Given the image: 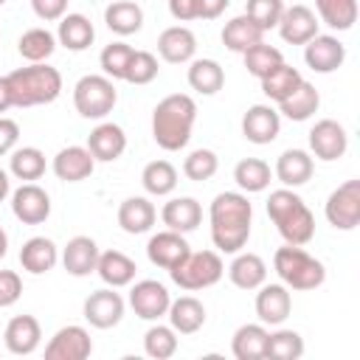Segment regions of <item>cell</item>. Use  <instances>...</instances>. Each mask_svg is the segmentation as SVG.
<instances>
[{
	"mask_svg": "<svg viewBox=\"0 0 360 360\" xmlns=\"http://www.w3.org/2000/svg\"><path fill=\"white\" fill-rule=\"evenodd\" d=\"M211 219V242L219 253H239L250 239L253 205L239 191H222L214 197L208 208Z\"/></svg>",
	"mask_w": 360,
	"mask_h": 360,
	"instance_id": "1",
	"label": "cell"
},
{
	"mask_svg": "<svg viewBox=\"0 0 360 360\" xmlns=\"http://www.w3.org/2000/svg\"><path fill=\"white\" fill-rule=\"evenodd\" d=\"M197 121V104L186 93H172L152 110V138L166 152H180L191 141Z\"/></svg>",
	"mask_w": 360,
	"mask_h": 360,
	"instance_id": "2",
	"label": "cell"
},
{
	"mask_svg": "<svg viewBox=\"0 0 360 360\" xmlns=\"http://www.w3.org/2000/svg\"><path fill=\"white\" fill-rule=\"evenodd\" d=\"M14 107H39L51 104L62 93V73L45 62H31L6 76Z\"/></svg>",
	"mask_w": 360,
	"mask_h": 360,
	"instance_id": "3",
	"label": "cell"
},
{
	"mask_svg": "<svg viewBox=\"0 0 360 360\" xmlns=\"http://www.w3.org/2000/svg\"><path fill=\"white\" fill-rule=\"evenodd\" d=\"M267 217L287 245H307L315 236V217L292 188H276L267 197Z\"/></svg>",
	"mask_w": 360,
	"mask_h": 360,
	"instance_id": "4",
	"label": "cell"
},
{
	"mask_svg": "<svg viewBox=\"0 0 360 360\" xmlns=\"http://www.w3.org/2000/svg\"><path fill=\"white\" fill-rule=\"evenodd\" d=\"M273 270L278 273V278L287 290H298V292L318 290L326 281V267L315 256H309L301 245L278 248L273 256Z\"/></svg>",
	"mask_w": 360,
	"mask_h": 360,
	"instance_id": "5",
	"label": "cell"
},
{
	"mask_svg": "<svg viewBox=\"0 0 360 360\" xmlns=\"http://www.w3.org/2000/svg\"><path fill=\"white\" fill-rule=\"evenodd\" d=\"M225 273V264L219 259L217 250H188V256L169 270L172 281L180 287V290H205V287H214Z\"/></svg>",
	"mask_w": 360,
	"mask_h": 360,
	"instance_id": "6",
	"label": "cell"
},
{
	"mask_svg": "<svg viewBox=\"0 0 360 360\" xmlns=\"http://www.w3.org/2000/svg\"><path fill=\"white\" fill-rule=\"evenodd\" d=\"M118 101L115 84L110 76H98V73H87L76 82L73 87V107L82 118H107L112 112Z\"/></svg>",
	"mask_w": 360,
	"mask_h": 360,
	"instance_id": "7",
	"label": "cell"
},
{
	"mask_svg": "<svg viewBox=\"0 0 360 360\" xmlns=\"http://www.w3.org/2000/svg\"><path fill=\"white\" fill-rule=\"evenodd\" d=\"M326 219L338 231H354L360 225V180L340 183L329 197L323 208Z\"/></svg>",
	"mask_w": 360,
	"mask_h": 360,
	"instance_id": "8",
	"label": "cell"
},
{
	"mask_svg": "<svg viewBox=\"0 0 360 360\" xmlns=\"http://www.w3.org/2000/svg\"><path fill=\"white\" fill-rule=\"evenodd\" d=\"M169 304H172L169 290L155 278L135 281L132 290H129V307L143 321H160L169 312Z\"/></svg>",
	"mask_w": 360,
	"mask_h": 360,
	"instance_id": "9",
	"label": "cell"
},
{
	"mask_svg": "<svg viewBox=\"0 0 360 360\" xmlns=\"http://www.w3.org/2000/svg\"><path fill=\"white\" fill-rule=\"evenodd\" d=\"M124 318V298L115 292V287L96 290L84 298V321L96 329H112Z\"/></svg>",
	"mask_w": 360,
	"mask_h": 360,
	"instance_id": "10",
	"label": "cell"
},
{
	"mask_svg": "<svg viewBox=\"0 0 360 360\" xmlns=\"http://www.w3.org/2000/svg\"><path fill=\"white\" fill-rule=\"evenodd\" d=\"M11 211L22 225H42L51 217V197L37 183H22L11 194Z\"/></svg>",
	"mask_w": 360,
	"mask_h": 360,
	"instance_id": "11",
	"label": "cell"
},
{
	"mask_svg": "<svg viewBox=\"0 0 360 360\" xmlns=\"http://www.w3.org/2000/svg\"><path fill=\"white\" fill-rule=\"evenodd\" d=\"M93 354V340L90 332L84 326H62L45 346V357L48 360H84Z\"/></svg>",
	"mask_w": 360,
	"mask_h": 360,
	"instance_id": "12",
	"label": "cell"
},
{
	"mask_svg": "<svg viewBox=\"0 0 360 360\" xmlns=\"http://www.w3.org/2000/svg\"><path fill=\"white\" fill-rule=\"evenodd\" d=\"M318 25L321 22H318L315 11L309 6L295 3V6H284L276 28H278V34H281L284 42H290V45H307L318 34Z\"/></svg>",
	"mask_w": 360,
	"mask_h": 360,
	"instance_id": "13",
	"label": "cell"
},
{
	"mask_svg": "<svg viewBox=\"0 0 360 360\" xmlns=\"http://www.w3.org/2000/svg\"><path fill=\"white\" fill-rule=\"evenodd\" d=\"M309 149H312L315 158H321V160H326V163L343 158L346 149H349V135H346L343 124H338V121H332V118L318 121V124L309 129Z\"/></svg>",
	"mask_w": 360,
	"mask_h": 360,
	"instance_id": "14",
	"label": "cell"
},
{
	"mask_svg": "<svg viewBox=\"0 0 360 360\" xmlns=\"http://www.w3.org/2000/svg\"><path fill=\"white\" fill-rule=\"evenodd\" d=\"M346 59V48L338 37L329 34H315L307 45H304V62L309 70L315 73H335Z\"/></svg>",
	"mask_w": 360,
	"mask_h": 360,
	"instance_id": "15",
	"label": "cell"
},
{
	"mask_svg": "<svg viewBox=\"0 0 360 360\" xmlns=\"http://www.w3.org/2000/svg\"><path fill=\"white\" fill-rule=\"evenodd\" d=\"M281 132V115L278 110H273L270 104H253L245 115H242V135L250 143H273Z\"/></svg>",
	"mask_w": 360,
	"mask_h": 360,
	"instance_id": "16",
	"label": "cell"
},
{
	"mask_svg": "<svg viewBox=\"0 0 360 360\" xmlns=\"http://www.w3.org/2000/svg\"><path fill=\"white\" fill-rule=\"evenodd\" d=\"M188 242H186V236L183 233H177V231H160V233H155L149 242H146V256H149V262L155 264V267H163V270H172V267H177L186 256H188Z\"/></svg>",
	"mask_w": 360,
	"mask_h": 360,
	"instance_id": "17",
	"label": "cell"
},
{
	"mask_svg": "<svg viewBox=\"0 0 360 360\" xmlns=\"http://www.w3.org/2000/svg\"><path fill=\"white\" fill-rule=\"evenodd\" d=\"M292 312V298L284 284H262L256 292V315L262 323L278 326L290 318Z\"/></svg>",
	"mask_w": 360,
	"mask_h": 360,
	"instance_id": "18",
	"label": "cell"
},
{
	"mask_svg": "<svg viewBox=\"0 0 360 360\" xmlns=\"http://www.w3.org/2000/svg\"><path fill=\"white\" fill-rule=\"evenodd\" d=\"M87 149H90V155H93L98 163H112V160H118V158L124 155V149H127V135H124V129H121L118 124L104 121V124H98V127L87 135Z\"/></svg>",
	"mask_w": 360,
	"mask_h": 360,
	"instance_id": "19",
	"label": "cell"
},
{
	"mask_svg": "<svg viewBox=\"0 0 360 360\" xmlns=\"http://www.w3.org/2000/svg\"><path fill=\"white\" fill-rule=\"evenodd\" d=\"M96 169V158L90 155L87 146H65L53 158V174L65 183H79L87 180Z\"/></svg>",
	"mask_w": 360,
	"mask_h": 360,
	"instance_id": "20",
	"label": "cell"
},
{
	"mask_svg": "<svg viewBox=\"0 0 360 360\" xmlns=\"http://www.w3.org/2000/svg\"><path fill=\"white\" fill-rule=\"evenodd\" d=\"M42 340V329H39V321L34 315H14L8 323H6V332H3V343L11 354H31L37 352Z\"/></svg>",
	"mask_w": 360,
	"mask_h": 360,
	"instance_id": "21",
	"label": "cell"
},
{
	"mask_svg": "<svg viewBox=\"0 0 360 360\" xmlns=\"http://www.w3.org/2000/svg\"><path fill=\"white\" fill-rule=\"evenodd\" d=\"M158 53L163 62H172V65L191 62L197 53V37L186 25H172L158 37Z\"/></svg>",
	"mask_w": 360,
	"mask_h": 360,
	"instance_id": "22",
	"label": "cell"
},
{
	"mask_svg": "<svg viewBox=\"0 0 360 360\" xmlns=\"http://www.w3.org/2000/svg\"><path fill=\"white\" fill-rule=\"evenodd\" d=\"M98 253H101V250H98L96 239H90V236H73V239L65 245V250H62V264H65V270H68L70 276L84 278V276L96 273Z\"/></svg>",
	"mask_w": 360,
	"mask_h": 360,
	"instance_id": "23",
	"label": "cell"
},
{
	"mask_svg": "<svg viewBox=\"0 0 360 360\" xmlns=\"http://www.w3.org/2000/svg\"><path fill=\"white\" fill-rule=\"evenodd\" d=\"M312 172H315V163H312L309 152H304V149H284L276 160V169H273L278 183L287 186V188L304 186L312 177Z\"/></svg>",
	"mask_w": 360,
	"mask_h": 360,
	"instance_id": "24",
	"label": "cell"
},
{
	"mask_svg": "<svg viewBox=\"0 0 360 360\" xmlns=\"http://www.w3.org/2000/svg\"><path fill=\"white\" fill-rule=\"evenodd\" d=\"M160 219L169 231H177V233H188L194 231L200 222H202V205L194 200V197H172L163 211H160Z\"/></svg>",
	"mask_w": 360,
	"mask_h": 360,
	"instance_id": "25",
	"label": "cell"
},
{
	"mask_svg": "<svg viewBox=\"0 0 360 360\" xmlns=\"http://www.w3.org/2000/svg\"><path fill=\"white\" fill-rule=\"evenodd\" d=\"M169 326L177 332V335H194L202 329L205 323V307L202 301H197L194 295H180L169 304Z\"/></svg>",
	"mask_w": 360,
	"mask_h": 360,
	"instance_id": "26",
	"label": "cell"
},
{
	"mask_svg": "<svg viewBox=\"0 0 360 360\" xmlns=\"http://www.w3.org/2000/svg\"><path fill=\"white\" fill-rule=\"evenodd\" d=\"M96 273H98V278L107 287H115L118 290V287H127V284L135 281L138 267H135V262L127 253H121V250H104V253H98Z\"/></svg>",
	"mask_w": 360,
	"mask_h": 360,
	"instance_id": "27",
	"label": "cell"
},
{
	"mask_svg": "<svg viewBox=\"0 0 360 360\" xmlns=\"http://www.w3.org/2000/svg\"><path fill=\"white\" fill-rule=\"evenodd\" d=\"M56 262H59V250H56V245L48 236H31L20 248V264L31 276H42V273L53 270Z\"/></svg>",
	"mask_w": 360,
	"mask_h": 360,
	"instance_id": "28",
	"label": "cell"
},
{
	"mask_svg": "<svg viewBox=\"0 0 360 360\" xmlns=\"http://www.w3.org/2000/svg\"><path fill=\"white\" fill-rule=\"evenodd\" d=\"M158 219L155 205L146 197H127L118 205V225L127 233H146Z\"/></svg>",
	"mask_w": 360,
	"mask_h": 360,
	"instance_id": "29",
	"label": "cell"
},
{
	"mask_svg": "<svg viewBox=\"0 0 360 360\" xmlns=\"http://www.w3.org/2000/svg\"><path fill=\"white\" fill-rule=\"evenodd\" d=\"M104 22L112 34L118 37H129V34H138L141 25H143V11L135 0H112L107 8H104Z\"/></svg>",
	"mask_w": 360,
	"mask_h": 360,
	"instance_id": "30",
	"label": "cell"
},
{
	"mask_svg": "<svg viewBox=\"0 0 360 360\" xmlns=\"http://www.w3.org/2000/svg\"><path fill=\"white\" fill-rule=\"evenodd\" d=\"M318 107H321V93L315 90V84L301 82L284 101H278V115L290 121H307L318 112Z\"/></svg>",
	"mask_w": 360,
	"mask_h": 360,
	"instance_id": "31",
	"label": "cell"
},
{
	"mask_svg": "<svg viewBox=\"0 0 360 360\" xmlns=\"http://www.w3.org/2000/svg\"><path fill=\"white\" fill-rule=\"evenodd\" d=\"M228 276L239 290H259L267 281V264L256 253H236V259L228 267Z\"/></svg>",
	"mask_w": 360,
	"mask_h": 360,
	"instance_id": "32",
	"label": "cell"
},
{
	"mask_svg": "<svg viewBox=\"0 0 360 360\" xmlns=\"http://www.w3.org/2000/svg\"><path fill=\"white\" fill-rule=\"evenodd\" d=\"M93 39H96V28L84 14H65L59 20L56 42L65 45L68 51H84L93 45Z\"/></svg>",
	"mask_w": 360,
	"mask_h": 360,
	"instance_id": "33",
	"label": "cell"
},
{
	"mask_svg": "<svg viewBox=\"0 0 360 360\" xmlns=\"http://www.w3.org/2000/svg\"><path fill=\"white\" fill-rule=\"evenodd\" d=\"M262 39H264V31H262L248 14H239V17L228 20L225 28H222V42H225V48L233 51V53H245L248 48H253V45L262 42Z\"/></svg>",
	"mask_w": 360,
	"mask_h": 360,
	"instance_id": "34",
	"label": "cell"
},
{
	"mask_svg": "<svg viewBox=\"0 0 360 360\" xmlns=\"http://www.w3.org/2000/svg\"><path fill=\"white\" fill-rule=\"evenodd\" d=\"M264 343H267V329L262 323H242L233 332L231 352L236 360H264Z\"/></svg>",
	"mask_w": 360,
	"mask_h": 360,
	"instance_id": "35",
	"label": "cell"
},
{
	"mask_svg": "<svg viewBox=\"0 0 360 360\" xmlns=\"http://www.w3.org/2000/svg\"><path fill=\"white\" fill-rule=\"evenodd\" d=\"M188 84H191V90H197L202 96H214L225 84V70H222V65L217 59H191Z\"/></svg>",
	"mask_w": 360,
	"mask_h": 360,
	"instance_id": "36",
	"label": "cell"
},
{
	"mask_svg": "<svg viewBox=\"0 0 360 360\" xmlns=\"http://www.w3.org/2000/svg\"><path fill=\"white\" fill-rule=\"evenodd\" d=\"M262 82V93L270 98V101H284L301 82H304V76L298 73V68H292V65H287V62H281L278 68H273L264 79H259Z\"/></svg>",
	"mask_w": 360,
	"mask_h": 360,
	"instance_id": "37",
	"label": "cell"
},
{
	"mask_svg": "<svg viewBox=\"0 0 360 360\" xmlns=\"http://www.w3.org/2000/svg\"><path fill=\"white\" fill-rule=\"evenodd\" d=\"M141 183L146 188V194L152 197H166L177 188V169L169 160H152L143 166L141 172Z\"/></svg>",
	"mask_w": 360,
	"mask_h": 360,
	"instance_id": "38",
	"label": "cell"
},
{
	"mask_svg": "<svg viewBox=\"0 0 360 360\" xmlns=\"http://www.w3.org/2000/svg\"><path fill=\"white\" fill-rule=\"evenodd\" d=\"M318 20L335 31H349L357 22V0H315Z\"/></svg>",
	"mask_w": 360,
	"mask_h": 360,
	"instance_id": "39",
	"label": "cell"
},
{
	"mask_svg": "<svg viewBox=\"0 0 360 360\" xmlns=\"http://www.w3.org/2000/svg\"><path fill=\"white\" fill-rule=\"evenodd\" d=\"M8 169L17 180L22 183H34L45 174V155L37 146H22V149H11L8 158Z\"/></svg>",
	"mask_w": 360,
	"mask_h": 360,
	"instance_id": "40",
	"label": "cell"
},
{
	"mask_svg": "<svg viewBox=\"0 0 360 360\" xmlns=\"http://www.w3.org/2000/svg\"><path fill=\"white\" fill-rule=\"evenodd\" d=\"M270 177H273V172H270V166H267L262 158H245V160H239L236 169H233L236 186H239L242 191H248V194L264 191V188L270 186Z\"/></svg>",
	"mask_w": 360,
	"mask_h": 360,
	"instance_id": "41",
	"label": "cell"
},
{
	"mask_svg": "<svg viewBox=\"0 0 360 360\" xmlns=\"http://www.w3.org/2000/svg\"><path fill=\"white\" fill-rule=\"evenodd\" d=\"M304 354V338L292 329L267 332L264 343V360H298Z\"/></svg>",
	"mask_w": 360,
	"mask_h": 360,
	"instance_id": "42",
	"label": "cell"
},
{
	"mask_svg": "<svg viewBox=\"0 0 360 360\" xmlns=\"http://www.w3.org/2000/svg\"><path fill=\"white\" fill-rule=\"evenodd\" d=\"M17 51L28 62H45L56 51V37L48 28H28L17 42Z\"/></svg>",
	"mask_w": 360,
	"mask_h": 360,
	"instance_id": "43",
	"label": "cell"
},
{
	"mask_svg": "<svg viewBox=\"0 0 360 360\" xmlns=\"http://www.w3.org/2000/svg\"><path fill=\"white\" fill-rule=\"evenodd\" d=\"M242 56H245V68H248V73H250V76H256V79H264L273 68H278V65L284 62L281 51H278V48H273V45H267L264 39H262V42H256L253 48H248Z\"/></svg>",
	"mask_w": 360,
	"mask_h": 360,
	"instance_id": "44",
	"label": "cell"
},
{
	"mask_svg": "<svg viewBox=\"0 0 360 360\" xmlns=\"http://www.w3.org/2000/svg\"><path fill=\"white\" fill-rule=\"evenodd\" d=\"M143 352L155 360H169L177 352V332L172 326H163V323L149 326L143 335Z\"/></svg>",
	"mask_w": 360,
	"mask_h": 360,
	"instance_id": "45",
	"label": "cell"
},
{
	"mask_svg": "<svg viewBox=\"0 0 360 360\" xmlns=\"http://www.w3.org/2000/svg\"><path fill=\"white\" fill-rule=\"evenodd\" d=\"M217 169H219V158H217V152H211V149H194V152L183 160V174H186L188 180H194V183L211 180V177L217 174Z\"/></svg>",
	"mask_w": 360,
	"mask_h": 360,
	"instance_id": "46",
	"label": "cell"
},
{
	"mask_svg": "<svg viewBox=\"0 0 360 360\" xmlns=\"http://www.w3.org/2000/svg\"><path fill=\"white\" fill-rule=\"evenodd\" d=\"M132 53H135L132 45H127V42H110V45L101 51V56H98L104 76H110V79H124Z\"/></svg>",
	"mask_w": 360,
	"mask_h": 360,
	"instance_id": "47",
	"label": "cell"
},
{
	"mask_svg": "<svg viewBox=\"0 0 360 360\" xmlns=\"http://www.w3.org/2000/svg\"><path fill=\"white\" fill-rule=\"evenodd\" d=\"M158 70H160V68H158L155 53H149V51H135L132 59H129V65H127L124 82H129V84H149V82H155Z\"/></svg>",
	"mask_w": 360,
	"mask_h": 360,
	"instance_id": "48",
	"label": "cell"
},
{
	"mask_svg": "<svg viewBox=\"0 0 360 360\" xmlns=\"http://www.w3.org/2000/svg\"><path fill=\"white\" fill-rule=\"evenodd\" d=\"M281 11H284V0H248V3H245V14H248L262 31L276 28Z\"/></svg>",
	"mask_w": 360,
	"mask_h": 360,
	"instance_id": "49",
	"label": "cell"
},
{
	"mask_svg": "<svg viewBox=\"0 0 360 360\" xmlns=\"http://www.w3.org/2000/svg\"><path fill=\"white\" fill-rule=\"evenodd\" d=\"M22 295V278L14 270H0V307L17 304Z\"/></svg>",
	"mask_w": 360,
	"mask_h": 360,
	"instance_id": "50",
	"label": "cell"
},
{
	"mask_svg": "<svg viewBox=\"0 0 360 360\" xmlns=\"http://www.w3.org/2000/svg\"><path fill=\"white\" fill-rule=\"evenodd\" d=\"M31 8L39 20L45 22H56L68 14V0H31Z\"/></svg>",
	"mask_w": 360,
	"mask_h": 360,
	"instance_id": "51",
	"label": "cell"
},
{
	"mask_svg": "<svg viewBox=\"0 0 360 360\" xmlns=\"http://www.w3.org/2000/svg\"><path fill=\"white\" fill-rule=\"evenodd\" d=\"M17 141H20V127H17V121L0 115V155H8V152L17 146Z\"/></svg>",
	"mask_w": 360,
	"mask_h": 360,
	"instance_id": "52",
	"label": "cell"
},
{
	"mask_svg": "<svg viewBox=\"0 0 360 360\" xmlns=\"http://www.w3.org/2000/svg\"><path fill=\"white\" fill-rule=\"evenodd\" d=\"M169 14L180 22L197 20V0H169Z\"/></svg>",
	"mask_w": 360,
	"mask_h": 360,
	"instance_id": "53",
	"label": "cell"
},
{
	"mask_svg": "<svg viewBox=\"0 0 360 360\" xmlns=\"http://www.w3.org/2000/svg\"><path fill=\"white\" fill-rule=\"evenodd\" d=\"M231 0H197V20H217Z\"/></svg>",
	"mask_w": 360,
	"mask_h": 360,
	"instance_id": "54",
	"label": "cell"
},
{
	"mask_svg": "<svg viewBox=\"0 0 360 360\" xmlns=\"http://www.w3.org/2000/svg\"><path fill=\"white\" fill-rule=\"evenodd\" d=\"M8 107H14V104H11V90H8L6 76H0V112H6Z\"/></svg>",
	"mask_w": 360,
	"mask_h": 360,
	"instance_id": "55",
	"label": "cell"
},
{
	"mask_svg": "<svg viewBox=\"0 0 360 360\" xmlns=\"http://www.w3.org/2000/svg\"><path fill=\"white\" fill-rule=\"evenodd\" d=\"M8 191H11V180H8V172H6V169H0V202L8 197Z\"/></svg>",
	"mask_w": 360,
	"mask_h": 360,
	"instance_id": "56",
	"label": "cell"
},
{
	"mask_svg": "<svg viewBox=\"0 0 360 360\" xmlns=\"http://www.w3.org/2000/svg\"><path fill=\"white\" fill-rule=\"evenodd\" d=\"M6 253H8V233L0 228V259H3Z\"/></svg>",
	"mask_w": 360,
	"mask_h": 360,
	"instance_id": "57",
	"label": "cell"
},
{
	"mask_svg": "<svg viewBox=\"0 0 360 360\" xmlns=\"http://www.w3.org/2000/svg\"><path fill=\"white\" fill-rule=\"evenodd\" d=\"M3 3H6V0H0V6H3Z\"/></svg>",
	"mask_w": 360,
	"mask_h": 360,
	"instance_id": "58",
	"label": "cell"
}]
</instances>
